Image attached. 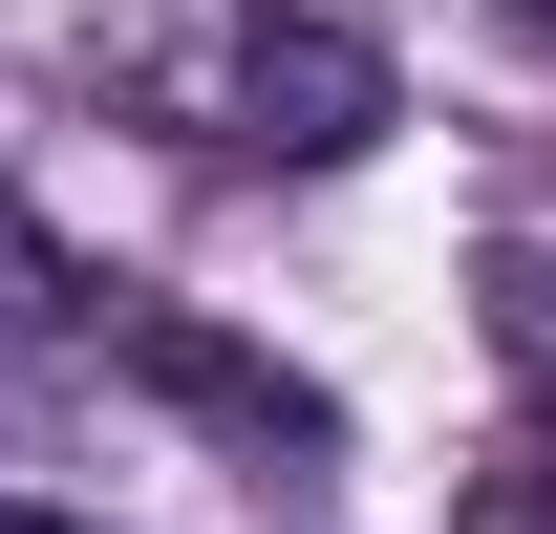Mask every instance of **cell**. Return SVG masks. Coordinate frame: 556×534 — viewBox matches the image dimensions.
I'll list each match as a JSON object with an SVG mask.
<instances>
[{
  "instance_id": "6da1fadb",
  "label": "cell",
  "mask_w": 556,
  "mask_h": 534,
  "mask_svg": "<svg viewBox=\"0 0 556 534\" xmlns=\"http://www.w3.org/2000/svg\"><path fill=\"white\" fill-rule=\"evenodd\" d=\"M386 43L364 22H321V0H214L193 22V65H172V129L236 150V171H364L386 150Z\"/></svg>"
},
{
  "instance_id": "277c9868",
  "label": "cell",
  "mask_w": 556,
  "mask_h": 534,
  "mask_svg": "<svg viewBox=\"0 0 556 534\" xmlns=\"http://www.w3.org/2000/svg\"><path fill=\"white\" fill-rule=\"evenodd\" d=\"M0 534H65V513H0Z\"/></svg>"
},
{
  "instance_id": "3957f363",
  "label": "cell",
  "mask_w": 556,
  "mask_h": 534,
  "mask_svg": "<svg viewBox=\"0 0 556 534\" xmlns=\"http://www.w3.org/2000/svg\"><path fill=\"white\" fill-rule=\"evenodd\" d=\"M471 534H556V470L514 449V470H492V513H471Z\"/></svg>"
},
{
  "instance_id": "7a4b0ae2",
  "label": "cell",
  "mask_w": 556,
  "mask_h": 534,
  "mask_svg": "<svg viewBox=\"0 0 556 534\" xmlns=\"http://www.w3.org/2000/svg\"><path fill=\"white\" fill-rule=\"evenodd\" d=\"M65 342H86V278L43 257V214L0 193V385H43V364H65Z\"/></svg>"
}]
</instances>
